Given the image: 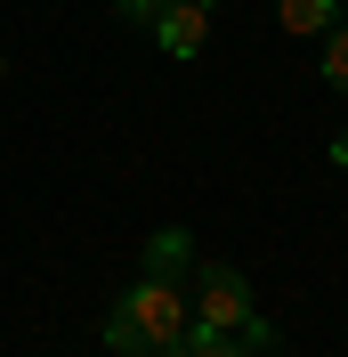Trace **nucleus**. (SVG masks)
I'll return each mask as SVG.
<instances>
[{
    "instance_id": "1",
    "label": "nucleus",
    "mask_w": 348,
    "mask_h": 357,
    "mask_svg": "<svg viewBox=\"0 0 348 357\" xmlns=\"http://www.w3.org/2000/svg\"><path fill=\"white\" fill-rule=\"evenodd\" d=\"M187 325H195V309H187L178 276H138V284L106 309V349H122V357H162Z\"/></svg>"
},
{
    "instance_id": "2",
    "label": "nucleus",
    "mask_w": 348,
    "mask_h": 357,
    "mask_svg": "<svg viewBox=\"0 0 348 357\" xmlns=\"http://www.w3.org/2000/svg\"><path fill=\"white\" fill-rule=\"evenodd\" d=\"M195 325H211V333H227V341H243V349H276V325L260 317V301H251V284H243L227 260H203L195 268Z\"/></svg>"
},
{
    "instance_id": "3",
    "label": "nucleus",
    "mask_w": 348,
    "mask_h": 357,
    "mask_svg": "<svg viewBox=\"0 0 348 357\" xmlns=\"http://www.w3.org/2000/svg\"><path fill=\"white\" fill-rule=\"evenodd\" d=\"M154 41L171 49V57H195V49L211 41V8H195V0H162V17H154Z\"/></svg>"
},
{
    "instance_id": "4",
    "label": "nucleus",
    "mask_w": 348,
    "mask_h": 357,
    "mask_svg": "<svg viewBox=\"0 0 348 357\" xmlns=\"http://www.w3.org/2000/svg\"><path fill=\"white\" fill-rule=\"evenodd\" d=\"M162 357H251V349H243V341H227V333H211V325H187Z\"/></svg>"
},
{
    "instance_id": "5",
    "label": "nucleus",
    "mask_w": 348,
    "mask_h": 357,
    "mask_svg": "<svg viewBox=\"0 0 348 357\" xmlns=\"http://www.w3.org/2000/svg\"><path fill=\"white\" fill-rule=\"evenodd\" d=\"M276 17H283V33H324L340 17V0H276Z\"/></svg>"
},
{
    "instance_id": "6",
    "label": "nucleus",
    "mask_w": 348,
    "mask_h": 357,
    "mask_svg": "<svg viewBox=\"0 0 348 357\" xmlns=\"http://www.w3.org/2000/svg\"><path fill=\"white\" fill-rule=\"evenodd\" d=\"M195 260V244H187V236H178V227H162V236H154L146 244V276H178V268Z\"/></svg>"
},
{
    "instance_id": "7",
    "label": "nucleus",
    "mask_w": 348,
    "mask_h": 357,
    "mask_svg": "<svg viewBox=\"0 0 348 357\" xmlns=\"http://www.w3.org/2000/svg\"><path fill=\"white\" fill-rule=\"evenodd\" d=\"M324 82L340 89V98H348V17L332 24V41H324Z\"/></svg>"
},
{
    "instance_id": "8",
    "label": "nucleus",
    "mask_w": 348,
    "mask_h": 357,
    "mask_svg": "<svg viewBox=\"0 0 348 357\" xmlns=\"http://www.w3.org/2000/svg\"><path fill=\"white\" fill-rule=\"evenodd\" d=\"M113 8H122L130 24H154V17H162V0H113Z\"/></svg>"
},
{
    "instance_id": "9",
    "label": "nucleus",
    "mask_w": 348,
    "mask_h": 357,
    "mask_svg": "<svg viewBox=\"0 0 348 357\" xmlns=\"http://www.w3.org/2000/svg\"><path fill=\"white\" fill-rule=\"evenodd\" d=\"M332 162H340V171H348V130H340V138H332Z\"/></svg>"
},
{
    "instance_id": "10",
    "label": "nucleus",
    "mask_w": 348,
    "mask_h": 357,
    "mask_svg": "<svg viewBox=\"0 0 348 357\" xmlns=\"http://www.w3.org/2000/svg\"><path fill=\"white\" fill-rule=\"evenodd\" d=\"M195 8H211V0H195Z\"/></svg>"
}]
</instances>
